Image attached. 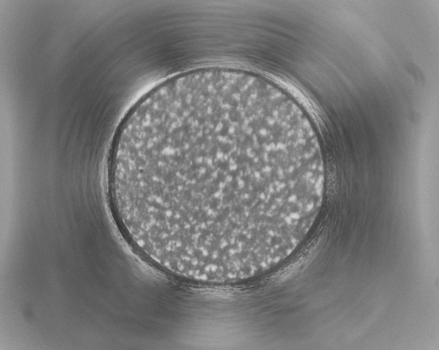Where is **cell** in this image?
I'll return each instance as SVG.
<instances>
[{"label": "cell", "mask_w": 439, "mask_h": 350, "mask_svg": "<svg viewBox=\"0 0 439 350\" xmlns=\"http://www.w3.org/2000/svg\"><path fill=\"white\" fill-rule=\"evenodd\" d=\"M321 181L304 124L270 96L235 85L192 86L144 106L109 169L133 245L174 276L212 283L281 262Z\"/></svg>", "instance_id": "cell-1"}]
</instances>
